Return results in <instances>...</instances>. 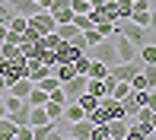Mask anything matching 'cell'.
Here are the masks:
<instances>
[{
	"mask_svg": "<svg viewBox=\"0 0 156 140\" xmlns=\"http://www.w3.org/2000/svg\"><path fill=\"white\" fill-rule=\"evenodd\" d=\"M89 58L102 61L105 67L118 64V51H115V41H112V35H108V38H102V41H96V45H93V54H89Z\"/></svg>",
	"mask_w": 156,
	"mask_h": 140,
	"instance_id": "1",
	"label": "cell"
},
{
	"mask_svg": "<svg viewBox=\"0 0 156 140\" xmlns=\"http://www.w3.org/2000/svg\"><path fill=\"white\" fill-rule=\"evenodd\" d=\"M86 80H89L86 73H73L70 80H64V83H61V89H64V96H67V102H73L80 93H86Z\"/></svg>",
	"mask_w": 156,
	"mask_h": 140,
	"instance_id": "2",
	"label": "cell"
},
{
	"mask_svg": "<svg viewBox=\"0 0 156 140\" xmlns=\"http://www.w3.org/2000/svg\"><path fill=\"white\" fill-rule=\"evenodd\" d=\"M29 23H32V26H35V29H38L41 35H48V32H54V29H58V23H54V16H51L48 10H45V6H41V10L35 13V16H29Z\"/></svg>",
	"mask_w": 156,
	"mask_h": 140,
	"instance_id": "3",
	"label": "cell"
},
{
	"mask_svg": "<svg viewBox=\"0 0 156 140\" xmlns=\"http://www.w3.org/2000/svg\"><path fill=\"white\" fill-rule=\"evenodd\" d=\"M124 140H153V128L134 118V121H127V137Z\"/></svg>",
	"mask_w": 156,
	"mask_h": 140,
	"instance_id": "4",
	"label": "cell"
},
{
	"mask_svg": "<svg viewBox=\"0 0 156 140\" xmlns=\"http://www.w3.org/2000/svg\"><path fill=\"white\" fill-rule=\"evenodd\" d=\"M6 3H10V10L19 13V16H35V13L41 10L38 0H6Z\"/></svg>",
	"mask_w": 156,
	"mask_h": 140,
	"instance_id": "5",
	"label": "cell"
},
{
	"mask_svg": "<svg viewBox=\"0 0 156 140\" xmlns=\"http://www.w3.org/2000/svg\"><path fill=\"white\" fill-rule=\"evenodd\" d=\"M70 137H76V140H93V121H89V118L70 121Z\"/></svg>",
	"mask_w": 156,
	"mask_h": 140,
	"instance_id": "6",
	"label": "cell"
},
{
	"mask_svg": "<svg viewBox=\"0 0 156 140\" xmlns=\"http://www.w3.org/2000/svg\"><path fill=\"white\" fill-rule=\"evenodd\" d=\"M105 128H108V140H124L127 137V118H112Z\"/></svg>",
	"mask_w": 156,
	"mask_h": 140,
	"instance_id": "7",
	"label": "cell"
},
{
	"mask_svg": "<svg viewBox=\"0 0 156 140\" xmlns=\"http://www.w3.org/2000/svg\"><path fill=\"white\" fill-rule=\"evenodd\" d=\"M32 86H35V83L29 80V76H19V80H13L10 86H6V93H13V96H19V99H26V96L32 93Z\"/></svg>",
	"mask_w": 156,
	"mask_h": 140,
	"instance_id": "8",
	"label": "cell"
},
{
	"mask_svg": "<svg viewBox=\"0 0 156 140\" xmlns=\"http://www.w3.org/2000/svg\"><path fill=\"white\" fill-rule=\"evenodd\" d=\"M48 137H58V121H45L32 128V140H48Z\"/></svg>",
	"mask_w": 156,
	"mask_h": 140,
	"instance_id": "9",
	"label": "cell"
},
{
	"mask_svg": "<svg viewBox=\"0 0 156 140\" xmlns=\"http://www.w3.org/2000/svg\"><path fill=\"white\" fill-rule=\"evenodd\" d=\"M45 121H51L45 105H29V128H38V124H45Z\"/></svg>",
	"mask_w": 156,
	"mask_h": 140,
	"instance_id": "10",
	"label": "cell"
},
{
	"mask_svg": "<svg viewBox=\"0 0 156 140\" xmlns=\"http://www.w3.org/2000/svg\"><path fill=\"white\" fill-rule=\"evenodd\" d=\"M137 61L140 64H156V45L153 41H144V45L137 48Z\"/></svg>",
	"mask_w": 156,
	"mask_h": 140,
	"instance_id": "11",
	"label": "cell"
},
{
	"mask_svg": "<svg viewBox=\"0 0 156 140\" xmlns=\"http://www.w3.org/2000/svg\"><path fill=\"white\" fill-rule=\"evenodd\" d=\"M105 73H108V67H105L102 61H96V58H89V67H86V76H89V80H102Z\"/></svg>",
	"mask_w": 156,
	"mask_h": 140,
	"instance_id": "12",
	"label": "cell"
},
{
	"mask_svg": "<svg viewBox=\"0 0 156 140\" xmlns=\"http://www.w3.org/2000/svg\"><path fill=\"white\" fill-rule=\"evenodd\" d=\"M35 86H38V89H45V93H54V89H61V80H58L54 73H45L41 80H35Z\"/></svg>",
	"mask_w": 156,
	"mask_h": 140,
	"instance_id": "13",
	"label": "cell"
},
{
	"mask_svg": "<svg viewBox=\"0 0 156 140\" xmlns=\"http://www.w3.org/2000/svg\"><path fill=\"white\" fill-rule=\"evenodd\" d=\"M0 140H16V124L10 121V118H0Z\"/></svg>",
	"mask_w": 156,
	"mask_h": 140,
	"instance_id": "14",
	"label": "cell"
},
{
	"mask_svg": "<svg viewBox=\"0 0 156 140\" xmlns=\"http://www.w3.org/2000/svg\"><path fill=\"white\" fill-rule=\"evenodd\" d=\"M45 111H48V118H51V121H61V118H64V102L48 99V102H45Z\"/></svg>",
	"mask_w": 156,
	"mask_h": 140,
	"instance_id": "15",
	"label": "cell"
},
{
	"mask_svg": "<svg viewBox=\"0 0 156 140\" xmlns=\"http://www.w3.org/2000/svg\"><path fill=\"white\" fill-rule=\"evenodd\" d=\"M121 108H124V118H127V121H134L137 111H140V105L134 102V96H127V99H121Z\"/></svg>",
	"mask_w": 156,
	"mask_h": 140,
	"instance_id": "16",
	"label": "cell"
},
{
	"mask_svg": "<svg viewBox=\"0 0 156 140\" xmlns=\"http://www.w3.org/2000/svg\"><path fill=\"white\" fill-rule=\"evenodd\" d=\"M70 23H73L76 29H80V32L93 29V16H89V13H73V19H70Z\"/></svg>",
	"mask_w": 156,
	"mask_h": 140,
	"instance_id": "17",
	"label": "cell"
},
{
	"mask_svg": "<svg viewBox=\"0 0 156 140\" xmlns=\"http://www.w3.org/2000/svg\"><path fill=\"white\" fill-rule=\"evenodd\" d=\"M76 102L83 105V111H93L96 105H99V96H93V93H80V96H76Z\"/></svg>",
	"mask_w": 156,
	"mask_h": 140,
	"instance_id": "18",
	"label": "cell"
},
{
	"mask_svg": "<svg viewBox=\"0 0 156 140\" xmlns=\"http://www.w3.org/2000/svg\"><path fill=\"white\" fill-rule=\"evenodd\" d=\"M26 102H29V105H45V102H48V93H45V89H38V86H32V93L26 96Z\"/></svg>",
	"mask_w": 156,
	"mask_h": 140,
	"instance_id": "19",
	"label": "cell"
},
{
	"mask_svg": "<svg viewBox=\"0 0 156 140\" xmlns=\"http://www.w3.org/2000/svg\"><path fill=\"white\" fill-rule=\"evenodd\" d=\"M140 73H144L147 76V86H156V64H144V67H140Z\"/></svg>",
	"mask_w": 156,
	"mask_h": 140,
	"instance_id": "20",
	"label": "cell"
},
{
	"mask_svg": "<svg viewBox=\"0 0 156 140\" xmlns=\"http://www.w3.org/2000/svg\"><path fill=\"white\" fill-rule=\"evenodd\" d=\"M96 29H99L102 38H108V35H115V23H108V19H105V23H96Z\"/></svg>",
	"mask_w": 156,
	"mask_h": 140,
	"instance_id": "21",
	"label": "cell"
},
{
	"mask_svg": "<svg viewBox=\"0 0 156 140\" xmlns=\"http://www.w3.org/2000/svg\"><path fill=\"white\" fill-rule=\"evenodd\" d=\"M38 38H41V32L29 23V26H26V32H23V41H38Z\"/></svg>",
	"mask_w": 156,
	"mask_h": 140,
	"instance_id": "22",
	"label": "cell"
},
{
	"mask_svg": "<svg viewBox=\"0 0 156 140\" xmlns=\"http://www.w3.org/2000/svg\"><path fill=\"white\" fill-rule=\"evenodd\" d=\"M10 16H13L10 3H6V0H0V26H6V23H10Z\"/></svg>",
	"mask_w": 156,
	"mask_h": 140,
	"instance_id": "23",
	"label": "cell"
},
{
	"mask_svg": "<svg viewBox=\"0 0 156 140\" xmlns=\"http://www.w3.org/2000/svg\"><path fill=\"white\" fill-rule=\"evenodd\" d=\"M70 10L73 13H89L93 6H89V0H70Z\"/></svg>",
	"mask_w": 156,
	"mask_h": 140,
	"instance_id": "24",
	"label": "cell"
},
{
	"mask_svg": "<svg viewBox=\"0 0 156 140\" xmlns=\"http://www.w3.org/2000/svg\"><path fill=\"white\" fill-rule=\"evenodd\" d=\"M83 35H86V45H89V48H93L96 41H102V35H99V29H96V26H93V29H86Z\"/></svg>",
	"mask_w": 156,
	"mask_h": 140,
	"instance_id": "25",
	"label": "cell"
},
{
	"mask_svg": "<svg viewBox=\"0 0 156 140\" xmlns=\"http://www.w3.org/2000/svg\"><path fill=\"white\" fill-rule=\"evenodd\" d=\"M115 86H118V80H115L112 73H105V76H102V89H105V96H108V93H112Z\"/></svg>",
	"mask_w": 156,
	"mask_h": 140,
	"instance_id": "26",
	"label": "cell"
},
{
	"mask_svg": "<svg viewBox=\"0 0 156 140\" xmlns=\"http://www.w3.org/2000/svg\"><path fill=\"white\" fill-rule=\"evenodd\" d=\"M64 6H70V0H51V3H48V13H58Z\"/></svg>",
	"mask_w": 156,
	"mask_h": 140,
	"instance_id": "27",
	"label": "cell"
},
{
	"mask_svg": "<svg viewBox=\"0 0 156 140\" xmlns=\"http://www.w3.org/2000/svg\"><path fill=\"white\" fill-rule=\"evenodd\" d=\"M147 108H156V89H147Z\"/></svg>",
	"mask_w": 156,
	"mask_h": 140,
	"instance_id": "28",
	"label": "cell"
},
{
	"mask_svg": "<svg viewBox=\"0 0 156 140\" xmlns=\"http://www.w3.org/2000/svg\"><path fill=\"white\" fill-rule=\"evenodd\" d=\"M147 26H150V29H153V32H156V10H153V13H150V23H147Z\"/></svg>",
	"mask_w": 156,
	"mask_h": 140,
	"instance_id": "29",
	"label": "cell"
},
{
	"mask_svg": "<svg viewBox=\"0 0 156 140\" xmlns=\"http://www.w3.org/2000/svg\"><path fill=\"white\" fill-rule=\"evenodd\" d=\"M6 93V80H3V73H0V96Z\"/></svg>",
	"mask_w": 156,
	"mask_h": 140,
	"instance_id": "30",
	"label": "cell"
},
{
	"mask_svg": "<svg viewBox=\"0 0 156 140\" xmlns=\"http://www.w3.org/2000/svg\"><path fill=\"white\" fill-rule=\"evenodd\" d=\"M6 32H10V29H6V26H0V41H6Z\"/></svg>",
	"mask_w": 156,
	"mask_h": 140,
	"instance_id": "31",
	"label": "cell"
},
{
	"mask_svg": "<svg viewBox=\"0 0 156 140\" xmlns=\"http://www.w3.org/2000/svg\"><path fill=\"white\" fill-rule=\"evenodd\" d=\"M6 115V105H3V96H0V118Z\"/></svg>",
	"mask_w": 156,
	"mask_h": 140,
	"instance_id": "32",
	"label": "cell"
},
{
	"mask_svg": "<svg viewBox=\"0 0 156 140\" xmlns=\"http://www.w3.org/2000/svg\"><path fill=\"white\" fill-rule=\"evenodd\" d=\"M38 3H41V6H45V10H48V3H51V0H38Z\"/></svg>",
	"mask_w": 156,
	"mask_h": 140,
	"instance_id": "33",
	"label": "cell"
},
{
	"mask_svg": "<svg viewBox=\"0 0 156 140\" xmlns=\"http://www.w3.org/2000/svg\"><path fill=\"white\" fill-rule=\"evenodd\" d=\"M153 140H156V131H153Z\"/></svg>",
	"mask_w": 156,
	"mask_h": 140,
	"instance_id": "34",
	"label": "cell"
}]
</instances>
